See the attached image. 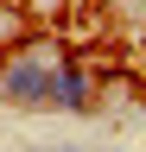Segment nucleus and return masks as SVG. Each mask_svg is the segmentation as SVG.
I'll return each instance as SVG.
<instances>
[{
  "mask_svg": "<svg viewBox=\"0 0 146 152\" xmlns=\"http://www.w3.org/2000/svg\"><path fill=\"white\" fill-rule=\"evenodd\" d=\"M57 57H64V45L45 38V32H32L19 51H7V57H0V102H13V108H45Z\"/></svg>",
  "mask_w": 146,
  "mask_h": 152,
  "instance_id": "1",
  "label": "nucleus"
},
{
  "mask_svg": "<svg viewBox=\"0 0 146 152\" xmlns=\"http://www.w3.org/2000/svg\"><path fill=\"white\" fill-rule=\"evenodd\" d=\"M45 108H51V114H95V108H102V76L64 51L57 70H51V95H45Z\"/></svg>",
  "mask_w": 146,
  "mask_h": 152,
  "instance_id": "2",
  "label": "nucleus"
}]
</instances>
